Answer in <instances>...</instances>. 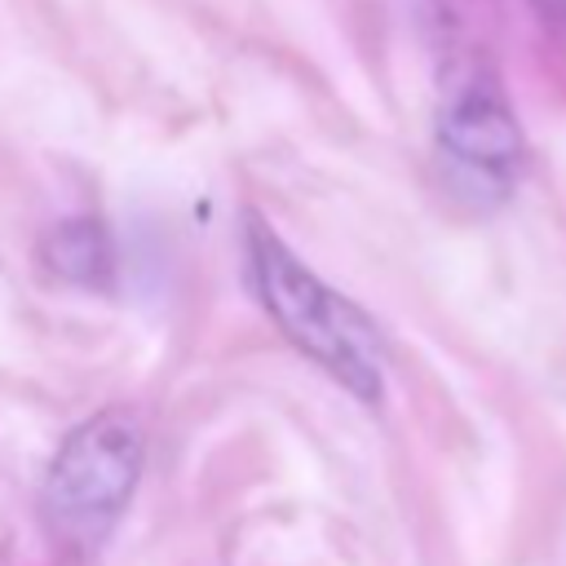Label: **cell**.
Masks as SVG:
<instances>
[{
  "instance_id": "5",
  "label": "cell",
  "mask_w": 566,
  "mask_h": 566,
  "mask_svg": "<svg viewBox=\"0 0 566 566\" xmlns=\"http://www.w3.org/2000/svg\"><path fill=\"white\" fill-rule=\"evenodd\" d=\"M539 9L553 13V18H566V0H539Z\"/></svg>"
},
{
  "instance_id": "2",
  "label": "cell",
  "mask_w": 566,
  "mask_h": 566,
  "mask_svg": "<svg viewBox=\"0 0 566 566\" xmlns=\"http://www.w3.org/2000/svg\"><path fill=\"white\" fill-rule=\"evenodd\" d=\"M146 460V429L133 407H106L88 416L53 455L40 491L49 531L84 553L97 548L128 509Z\"/></svg>"
},
{
  "instance_id": "1",
  "label": "cell",
  "mask_w": 566,
  "mask_h": 566,
  "mask_svg": "<svg viewBox=\"0 0 566 566\" xmlns=\"http://www.w3.org/2000/svg\"><path fill=\"white\" fill-rule=\"evenodd\" d=\"M248 270L274 327L354 398L376 402L385 389V336L376 323L310 265H301L292 248L256 217L248 221Z\"/></svg>"
},
{
  "instance_id": "3",
  "label": "cell",
  "mask_w": 566,
  "mask_h": 566,
  "mask_svg": "<svg viewBox=\"0 0 566 566\" xmlns=\"http://www.w3.org/2000/svg\"><path fill=\"white\" fill-rule=\"evenodd\" d=\"M438 146L460 172H469L491 190H509L526 155L517 115L500 93V84L486 75L469 80L447 97V106L438 111Z\"/></svg>"
},
{
  "instance_id": "4",
  "label": "cell",
  "mask_w": 566,
  "mask_h": 566,
  "mask_svg": "<svg viewBox=\"0 0 566 566\" xmlns=\"http://www.w3.org/2000/svg\"><path fill=\"white\" fill-rule=\"evenodd\" d=\"M44 270L62 283H80V287H106L115 279V248L111 234L97 217H75V221H57L44 243H40Z\"/></svg>"
}]
</instances>
